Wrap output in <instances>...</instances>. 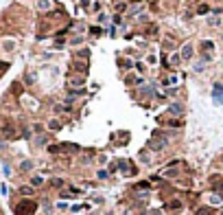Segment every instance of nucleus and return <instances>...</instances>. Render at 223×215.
Listing matches in <instances>:
<instances>
[{
    "label": "nucleus",
    "mask_w": 223,
    "mask_h": 215,
    "mask_svg": "<svg viewBox=\"0 0 223 215\" xmlns=\"http://www.w3.org/2000/svg\"><path fill=\"white\" fill-rule=\"evenodd\" d=\"M33 211H35V202H31V200H26V202L15 206V213L18 215H31Z\"/></svg>",
    "instance_id": "nucleus-1"
},
{
    "label": "nucleus",
    "mask_w": 223,
    "mask_h": 215,
    "mask_svg": "<svg viewBox=\"0 0 223 215\" xmlns=\"http://www.w3.org/2000/svg\"><path fill=\"white\" fill-rule=\"evenodd\" d=\"M20 193H22V195H29V193H31V189H29V187H22Z\"/></svg>",
    "instance_id": "nucleus-2"
}]
</instances>
